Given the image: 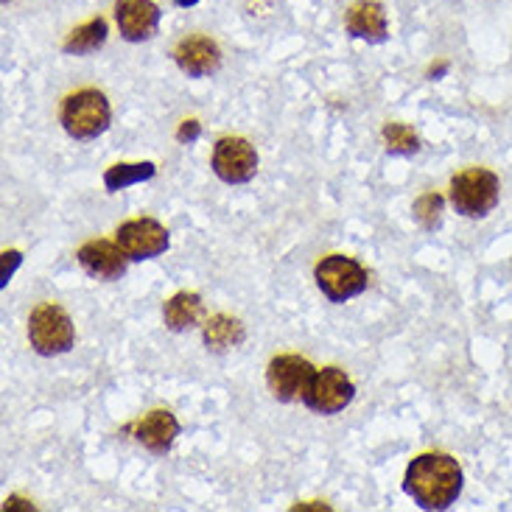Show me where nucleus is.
Segmentation results:
<instances>
[{"instance_id": "f257e3e1", "label": "nucleus", "mask_w": 512, "mask_h": 512, "mask_svg": "<svg viewBox=\"0 0 512 512\" xmlns=\"http://www.w3.org/2000/svg\"><path fill=\"white\" fill-rule=\"evenodd\" d=\"M403 490L423 510H448L462 493V468L445 454H423L406 468Z\"/></svg>"}, {"instance_id": "f03ea898", "label": "nucleus", "mask_w": 512, "mask_h": 512, "mask_svg": "<svg viewBox=\"0 0 512 512\" xmlns=\"http://www.w3.org/2000/svg\"><path fill=\"white\" fill-rule=\"evenodd\" d=\"M499 177L487 168H468L451 182V205L468 219H482L499 205Z\"/></svg>"}, {"instance_id": "7ed1b4c3", "label": "nucleus", "mask_w": 512, "mask_h": 512, "mask_svg": "<svg viewBox=\"0 0 512 512\" xmlns=\"http://www.w3.org/2000/svg\"><path fill=\"white\" fill-rule=\"evenodd\" d=\"M62 126L70 138L93 140L110 126V101L98 90H79L62 104Z\"/></svg>"}, {"instance_id": "20e7f679", "label": "nucleus", "mask_w": 512, "mask_h": 512, "mask_svg": "<svg viewBox=\"0 0 512 512\" xmlns=\"http://www.w3.org/2000/svg\"><path fill=\"white\" fill-rule=\"evenodd\" d=\"M73 322L54 303H42L28 317V342L40 356H62L73 347Z\"/></svg>"}, {"instance_id": "39448f33", "label": "nucleus", "mask_w": 512, "mask_h": 512, "mask_svg": "<svg viewBox=\"0 0 512 512\" xmlns=\"http://www.w3.org/2000/svg\"><path fill=\"white\" fill-rule=\"evenodd\" d=\"M317 286L331 303H347L367 289V272L359 261L345 255H331L317 263Z\"/></svg>"}, {"instance_id": "423d86ee", "label": "nucleus", "mask_w": 512, "mask_h": 512, "mask_svg": "<svg viewBox=\"0 0 512 512\" xmlns=\"http://www.w3.org/2000/svg\"><path fill=\"white\" fill-rule=\"evenodd\" d=\"M353 398H356L353 381L347 378L345 370H336V367H325V370L311 375L303 395L305 406L319 412V415H336L345 406H350Z\"/></svg>"}, {"instance_id": "0eeeda50", "label": "nucleus", "mask_w": 512, "mask_h": 512, "mask_svg": "<svg viewBox=\"0 0 512 512\" xmlns=\"http://www.w3.org/2000/svg\"><path fill=\"white\" fill-rule=\"evenodd\" d=\"M118 247L126 252L129 261H149L168 250L171 238L168 230L157 219H132L118 227L115 233Z\"/></svg>"}, {"instance_id": "6e6552de", "label": "nucleus", "mask_w": 512, "mask_h": 512, "mask_svg": "<svg viewBox=\"0 0 512 512\" xmlns=\"http://www.w3.org/2000/svg\"><path fill=\"white\" fill-rule=\"evenodd\" d=\"M213 171L216 177L230 185L250 182L258 171V154L252 149L250 140L244 138H222L213 149Z\"/></svg>"}, {"instance_id": "1a4fd4ad", "label": "nucleus", "mask_w": 512, "mask_h": 512, "mask_svg": "<svg viewBox=\"0 0 512 512\" xmlns=\"http://www.w3.org/2000/svg\"><path fill=\"white\" fill-rule=\"evenodd\" d=\"M311 375H314V367L308 361L286 353V356H277V359L269 361L266 381H269V389H272L277 401L291 403L297 401L300 395H305Z\"/></svg>"}, {"instance_id": "9d476101", "label": "nucleus", "mask_w": 512, "mask_h": 512, "mask_svg": "<svg viewBox=\"0 0 512 512\" xmlns=\"http://www.w3.org/2000/svg\"><path fill=\"white\" fill-rule=\"evenodd\" d=\"M174 59H177L182 73H188L191 79L213 76L216 70L222 68V51H219V45L210 40V37H202V34L185 37L177 45Z\"/></svg>"}, {"instance_id": "9b49d317", "label": "nucleus", "mask_w": 512, "mask_h": 512, "mask_svg": "<svg viewBox=\"0 0 512 512\" xmlns=\"http://www.w3.org/2000/svg\"><path fill=\"white\" fill-rule=\"evenodd\" d=\"M115 20L124 40L143 42L154 37V31L160 26V9L152 0H118Z\"/></svg>"}, {"instance_id": "f8f14e48", "label": "nucleus", "mask_w": 512, "mask_h": 512, "mask_svg": "<svg viewBox=\"0 0 512 512\" xmlns=\"http://www.w3.org/2000/svg\"><path fill=\"white\" fill-rule=\"evenodd\" d=\"M79 263L82 269L90 277H98V280H118V277L126 272V252L118 247V241H87L82 250H79Z\"/></svg>"}, {"instance_id": "ddd939ff", "label": "nucleus", "mask_w": 512, "mask_h": 512, "mask_svg": "<svg viewBox=\"0 0 512 512\" xmlns=\"http://www.w3.org/2000/svg\"><path fill=\"white\" fill-rule=\"evenodd\" d=\"M132 434L140 445H146L152 454H168L174 440L180 437V423L177 417L166 409H154L149 415L132 426Z\"/></svg>"}, {"instance_id": "4468645a", "label": "nucleus", "mask_w": 512, "mask_h": 512, "mask_svg": "<svg viewBox=\"0 0 512 512\" xmlns=\"http://www.w3.org/2000/svg\"><path fill=\"white\" fill-rule=\"evenodd\" d=\"M345 26L350 37L375 42V45L389 37L387 12H384V6L375 3V0H361L356 6H350Z\"/></svg>"}, {"instance_id": "2eb2a0df", "label": "nucleus", "mask_w": 512, "mask_h": 512, "mask_svg": "<svg viewBox=\"0 0 512 512\" xmlns=\"http://www.w3.org/2000/svg\"><path fill=\"white\" fill-rule=\"evenodd\" d=\"M163 317H166V325L171 331H188V328H194L199 317H202V300H199V294H191V291L174 294L166 303V308H163Z\"/></svg>"}, {"instance_id": "dca6fc26", "label": "nucleus", "mask_w": 512, "mask_h": 512, "mask_svg": "<svg viewBox=\"0 0 512 512\" xmlns=\"http://www.w3.org/2000/svg\"><path fill=\"white\" fill-rule=\"evenodd\" d=\"M104 42H107V20H104V17H96V20H90V23H84V26L73 28L62 48H65V54L82 56L98 51Z\"/></svg>"}, {"instance_id": "f3484780", "label": "nucleus", "mask_w": 512, "mask_h": 512, "mask_svg": "<svg viewBox=\"0 0 512 512\" xmlns=\"http://www.w3.org/2000/svg\"><path fill=\"white\" fill-rule=\"evenodd\" d=\"M154 174H157V168L154 163H118V166L107 168V174H104V185H107V191H124L129 185H138V182L152 180Z\"/></svg>"}, {"instance_id": "a211bd4d", "label": "nucleus", "mask_w": 512, "mask_h": 512, "mask_svg": "<svg viewBox=\"0 0 512 512\" xmlns=\"http://www.w3.org/2000/svg\"><path fill=\"white\" fill-rule=\"evenodd\" d=\"M244 339V328L238 319L230 317H213L205 325V342H208L210 350H227V347L238 345Z\"/></svg>"}, {"instance_id": "6ab92c4d", "label": "nucleus", "mask_w": 512, "mask_h": 512, "mask_svg": "<svg viewBox=\"0 0 512 512\" xmlns=\"http://www.w3.org/2000/svg\"><path fill=\"white\" fill-rule=\"evenodd\" d=\"M384 140H387V152L392 154H415L420 149V140L406 124L384 126Z\"/></svg>"}, {"instance_id": "aec40b11", "label": "nucleus", "mask_w": 512, "mask_h": 512, "mask_svg": "<svg viewBox=\"0 0 512 512\" xmlns=\"http://www.w3.org/2000/svg\"><path fill=\"white\" fill-rule=\"evenodd\" d=\"M415 213L423 227L434 230V227L440 224V213H443V196L440 194L420 196V199L415 202Z\"/></svg>"}, {"instance_id": "412c9836", "label": "nucleus", "mask_w": 512, "mask_h": 512, "mask_svg": "<svg viewBox=\"0 0 512 512\" xmlns=\"http://www.w3.org/2000/svg\"><path fill=\"white\" fill-rule=\"evenodd\" d=\"M17 263H20V252H6V255H3V272H0V280H3V283H9V277H12Z\"/></svg>"}, {"instance_id": "4be33fe9", "label": "nucleus", "mask_w": 512, "mask_h": 512, "mask_svg": "<svg viewBox=\"0 0 512 512\" xmlns=\"http://www.w3.org/2000/svg\"><path fill=\"white\" fill-rule=\"evenodd\" d=\"M199 132H202V129H199L196 121H185V124L180 126V132H177V138H180L182 143H194V140L199 138Z\"/></svg>"}, {"instance_id": "5701e85b", "label": "nucleus", "mask_w": 512, "mask_h": 512, "mask_svg": "<svg viewBox=\"0 0 512 512\" xmlns=\"http://www.w3.org/2000/svg\"><path fill=\"white\" fill-rule=\"evenodd\" d=\"M180 6H191V3H196V0H177Z\"/></svg>"}, {"instance_id": "b1692460", "label": "nucleus", "mask_w": 512, "mask_h": 512, "mask_svg": "<svg viewBox=\"0 0 512 512\" xmlns=\"http://www.w3.org/2000/svg\"><path fill=\"white\" fill-rule=\"evenodd\" d=\"M3 3H9V0H3Z\"/></svg>"}]
</instances>
